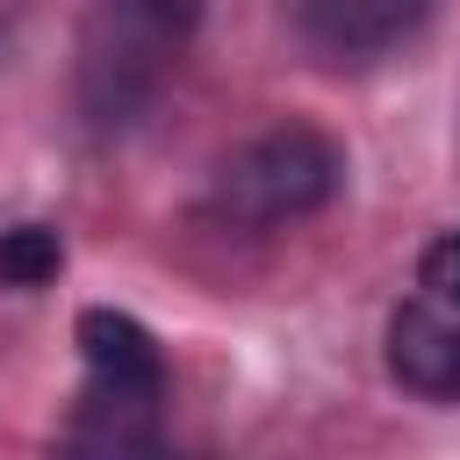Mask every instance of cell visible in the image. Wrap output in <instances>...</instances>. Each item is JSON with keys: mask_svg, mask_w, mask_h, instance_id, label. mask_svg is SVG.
Returning <instances> with one entry per match:
<instances>
[{"mask_svg": "<svg viewBox=\"0 0 460 460\" xmlns=\"http://www.w3.org/2000/svg\"><path fill=\"white\" fill-rule=\"evenodd\" d=\"M345 180V151L309 129V122H280L266 137H252L244 151L223 158L216 172V208L244 230H273V223H295V216H316Z\"/></svg>", "mask_w": 460, "mask_h": 460, "instance_id": "6da1fadb", "label": "cell"}, {"mask_svg": "<svg viewBox=\"0 0 460 460\" xmlns=\"http://www.w3.org/2000/svg\"><path fill=\"white\" fill-rule=\"evenodd\" d=\"M388 374L417 402H460V230L424 244L417 288L388 316Z\"/></svg>", "mask_w": 460, "mask_h": 460, "instance_id": "7a4b0ae2", "label": "cell"}, {"mask_svg": "<svg viewBox=\"0 0 460 460\" xmlns=\"http://www.w3.org/2000/svg\"><path fill=\"white\" fill-rule=\"evenodd\" d=\"M201 0H101V36H93V58H86V93L101 115L144 101L158 58L194 29Z\"/></svg>", "mask_w": 460, "mask_h": 460, "instance_id": "3957f363", "label": "cell"}, {"mask_svg": "<svg viewBox=\"0 0 460 460\" xmlns=\"http://www.w3.org/2000/svg\"><path fill=\"white\" fill-rule=\"evenodd\" d=\"M438 0H288V29L316 65H374L402 50Z\"/></svg>", "mask_w": 460, "mask_h": 460, "instance_id": "277c9868", "label": "cell"}, {"mask_svg": "<svg viewBox=\"0 0 460 460\" xmlns=\"http://www.w3.org/2000/svg\"><path fill=\"white\" fill-rule=\"evenodd\" d=\"M58 460H172L165 446V388H115V381H86Z\"/></svg>", "mask_w": 460, "mask_h": 460, "instance_id": "5b68a950", "label": "cell"}, {"mask_svg": "<svg viewBox=\"0 0 460 460\" xmlns=\"http://www.w3.org/2000/svg\"><path fill=\"white\" fill-rule=\"evenodd\" d=\"M79 352H86V381H115V388H165V352L158 338L122 316V309H86L79 316Z\"/></svg>", "mask_w": 460, "mask_h": 460, "instance_id": "8992f818", "label": "cell"}, {"mask_svg": "<svg viewBox=\"0 0 460 460\" xmlns=\"http://www.w3.org/2000/svg\"><path fill=\"white\" fill-rule=\"evenodd\" d=\"M58 266H65V237L50 223L0 230V288H43V280H58Z\"/></svg>", "mask_w": 460, "mask_h": 460, "instance_id": "52a82bcc", "label": "cell"}]
</instances>
